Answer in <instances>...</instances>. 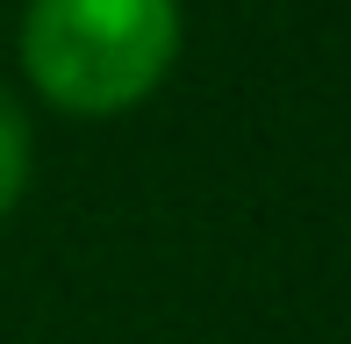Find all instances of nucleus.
Returning a JSON list of instances; mask_svg holds the SVG:
<instances>
[{"mask_svg": "<svg viewBox=\"0 0 351 344\" xmlns=\"http://www.w3.org/2000/svg\"><path fill=\"white\" fill-rule=\"evenodd\" d=\"M29 158H36L29 115H22V101L0 86V223L14 215V201H22V186H29Z\"/></svg>", "mask_w": 351, "mask_h": 344, "instance_id": "2", "label": "nucleus"}, {"mask_svg": "<svg viewBox=\"0 0 351 344\" xmlns=\"http://www.w3.org/2000/svg\"><path fill=\"white\" fill-rule=\"evenodd\" d=\"M180 43H186L180 0H29L22 79L58 115L108 122L143 108L172 79Z\"/></svg>", "mask_w": 351, "mask_h": 344, "instance_id": "1", "label": "nucleus"}]
</instances>
